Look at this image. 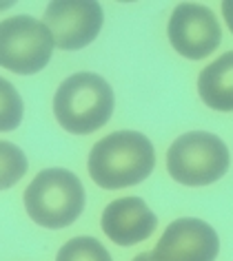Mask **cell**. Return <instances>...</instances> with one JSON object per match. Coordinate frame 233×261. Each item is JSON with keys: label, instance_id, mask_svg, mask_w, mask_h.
Instances as JSON below:
<instances>
[{"label": "cell", "instance_id": "cell-1", "mask_svg": "<svg viewBox=\"0 0 233 261\" xmlns=\"http://www.w3.org/2000/svg\"><path fill=\"white\" fill-rule=\"evenodd\" d=\"M87 166L100 188L118 191L140 184L151 175L155 151L151 140L138 130H115L91 148Z\"/></svg>", "mask_w": 233, "mask_h": 261}, {"label": "cell", "instance_id": "cell-2", "mask_svg": "<svg viewBox=\"0 0 233 261\" xmlns=\"http://www.w3.org/2000/svg\"><path fill=\"white\" fill-rule=\"evenodd\" d=\"M54 113L64 130L89 135L102 128L113 113V91L98 73L80 71L64 80L56 91Z\"/></svg>", "mask_w": 233, "mask_h": 261}, {"label": "cell", "instance_id": "cell-3", "mask_svg": "<svg viewBox=\"0 0 233 261\" xmlns=\"http://www.w3.org/2000/svg\"><path fill=\"white\" fill-rule=\"evenodd\" d=\"M25 208L38 226L67 228L85 211V188L64 168H44L25 191Z\"/></svg>", "mask_w": 233, "mask_h": 261}, {"label": "cell", "instance_id": "cell-4", "mask_svg": "<svg viewBox=\"0 0 233 261\" xmlns=\"http://www.w3.org/2000/svg\"><path fill=\"white\" fill-rule=\"evenodd\" d=\"M229 162V148L222 138L204 130L180 135L167 153L169 175L184 186H206L222 179Z\"/></svg>", "mask_w": 233, "mask_h": 261}, {"label": "cell", "instance_id": "cell-5", "mask_svg": "<svg viewBox=\"0 0 233 261\" xmlns=\"http://www.w3.org/2000/svg\"><path fill=\"white\" fill-rule=\"evenodd\" d=\"M54 56V38L42 20L14 16L0 22V67L18 75H34Z\"/></svg>", "mask_w": 233, "mask_h": 261}, {"label": "cell", "instance_id": "cell-6", "mask_svg": "<svg viewBox=\"0 0 233 261\" xmlns=\"http://www.w3.org/2000/svg\"><path fill=\"white\" fill-rule=\"evenodd\" d=\"M102 7L94 0H58L44 11V27L54 38V47L76 51L91 44L102 29Z\"/></svg>", "mask_w": 233, "mask_h": 261}, {"label": "cell", "instance_id": "cell-7", "mask_svg": "<svg viewBox=\"0 0 233 261\" xmlns=\"http://www.w3.org/2000/svg\"><path fill=\"white\" fill-rule=\"evenodd\" d=\"M169 40L180 56L189 60H202L220 47L222 29L209 7L182 3L171 14Z\"/></svg>", "mask_w": 233, "mask_h": 261}, {"label": "cell", "instance_id": "cell-8", "mask_svg": "<svg viewBox=\"0 0 233 261\" xmlns=\"http://www.w3.org/2000/svg\"><path fill=\"white\" fill-rule=\"evenodd\" d=\"M220 252L218 232L202 219L182 217L171 221L160 237L153 261H216Z\"/></svg>", "mask_w": 233, "mask_h": 261}, {"label": "cell", "instance_id": "cell-9", "mask_svg": "<svg viewBox=\"0 0 233 261\" xmlns=\"http://www.w3.org/2000/svg\"><path fill=\"white\" fill-rule=\"evenodd\" d=\"M155 226L158 217L140 197H120L102 213V230L118 246H133L149 239Z\"/></svg>", "mask_w": 233, "mask_h": 261}, {"label": "cell", "instance_id": "cell-10", "mask_svg": "<svg viewBox=\"0 0 233 261\" xmlns=\"http://www.w3.org/2000/svg\"><path fill=\"white\" fill-rule=\"evenodd\" d=\"M233 54L226 51L211 62L198 80L200 97L204 100L206 107L216 111H231L233 109Z\"/></svg>", "mask_w": 233, "mask_h": 261}, {"label": "cell", "instance_id": "cell-11", "mask_svg": "<svg viewBox=\"0 0 233 261\" xmlns=\"http://www.w3.org/2000/svg\"><path fill=\"white\" fill-rule=\"evenodd\" d=\"M27 173V155L11 142L0 140V191L16 186Z\"/></svg>", "mask_w": 233, "mask_h": 261}, {"label": "cell", "instance_id": "cell-12", "mask_svg": "<svg viewBox=\"0 0 233 261\" xmlns=\"http://www.w3.org/2000/svg\"><path fill=\"white\" fill-rule=\"evenodd\" d=\"M56 261H111V254L98 239L74 237L58 250Z\"/></svg>", "mask_w": 233, "mask_h": 261}, {"label": "cell", "instance_id": "cell-13", "mask_svg": "<svg viewBox=\"0 0 233 261\" xmlns=\"http://www.w3.org/2000/svg\"><path fill=\"white\" fill-rule=\"evenodd\" d=\"M22 97L11 82L0 77V133L20 126L22 122Z\"/></svg>", "mask_w": 233, "mask_h": 261}, {"label": "cell", "instance_id": "cell-14", "mask_svg": "<svg viewBox=\"0 0 233 261\" xmlns=\"http://www.w3.org/2000/svg\"><path fill=\"white\" fill-rule=\"evenodd\" d=\"M133 261H153V259H151V252H140Z\"/></svg>", "mask_w": 233, "mask_h": 261}]
</instances>
